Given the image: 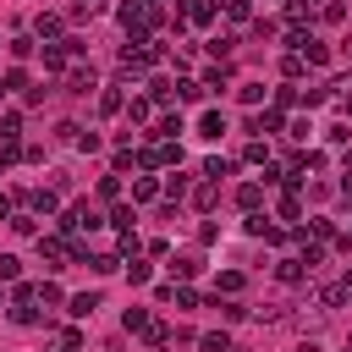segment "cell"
Wrapping results in <instances>:
<instances>
[{
    "instance_id": "obj_15",
    "label": "cell",
    "mask_w": 352,
    "mask_h": 352,
    "mask_svg": "<svg viewBox=\"0 0 352 352\" xmlns=\"http://www.w3.org/2000/svg\"><path fill=\"white\" fill-rule=\"evenodd\" d=\"M176 99H182V104L204 99V82H198V77H176Z\"/></svg>"
},
{
    "instance_id": "obj_34",
    "label": "cell",
    "mask_w": 352,
    "mask_h": 352,
    "mask_svg": "<svg viewBox=\"0 0 352 352\" xmlns=\"http://www.w3.org/2000/svg\"><path fill=\"white\" fill-rule=\"evenodd\" d=\"M248 165H270V148H264V138H253V143H248Z\"/></svg>"
},
{
    "instance_id": "obj_7",
    "label": "cell",
    "mask_w": 352,
    "mask_h": 352,
    "mask_svg": "<svg viewBox=\"0 0 352 352\" xmlns=\"http://www.w3.org/2000/svg\"><path fill=\"white\" fill-rule=\"evenodd\" d=\"M248 236H264V242H286V231H280V226H270L264 214H248Z\"/></svg>"
},
{
    "instance_id": "obj_28",
    "label": "cell",
    "mask_w": 352,
    "mask_h": 352,
    "mask_svg": "<svg viewBox=\"0 0 352 352\" xmlns=\"http://www.w3.org/2000/svg\"><path fill=\"white\" fill-rule=\"evenodd\" d=\"M55 352H82V336L77 330H55Z\"/></svg>"
},
{
    "instance_id": "obj_37",
    "label": "cell",
    "mask_w": 352,
    "mask_h": 352,
    "mask_svg": "<svg viewBox=\"0 0 352 352\" xmlns=\"http://www.w3.org/2000/svg\"><path fill=\"white\" fill-rule=\"evenodd\" d=\"M99 198H121V176H99Z\"/></svg>"
},
{
    "instance_id": "obj_26",
    "label": "cell",
    "mask_w": 352,
    "mask_h": 352,
    "mask_svg": "<svg viewBox=\"0 0 352 352\" xmlns=\"http://www.w3.org/2000/svg\"><path fill=\"white\" fill-rule=\"evenodd\" d=\"M110 226H116L121 236H132V209H126V204H116V209H110Z\"/></svg>"
},
{
    "instance_id": "obj_6",
    "label": "cell",
    "mask_w": 352,
    "mask_h": 352,
    "mask_svg": "<svg viewBox=\"0 0 352 352\" xmlns=\"http://www.w3.org/2000/svg\"><path fill=\"white\" fill-rule=\"evenodd\" d=\"M258 204H264V187H258V182H242V187H236V209L258 214Z\"/></svg>"
},
{
    "instance_id": "obj_47",
    "label": "cell",
    "mask_w": 352,
    "mask_h": 352,
    "mask_svg": "<svg viewBox=\"0 0 352 352\" xmlns=\"http://www.w3.org/2000/svg\"><path fill=\"white\" fill-rule=\"evenodd\" d=\"M341 192L352 198V160H346V170H341Z\"/></svg>"
},
{
    "instance_id": "obj_29",
    "label": "cell",
    "mask_w": 352,
    "mask_h": 352,
    "mask_svg": "<svg viewBox=\"0 0 352 352\" xmlns=\"http://www.w3.org/2000/svg\"><path fill=\"white\" fill-rule=\"evenodd\" d=\"M99 110H104V116H116V110H126V99H121L116 88H104V94H99Z\"/></svg>"
},
{
    "instance_id": "obj_41",
    "label": "cell",
    "mask_w": 352,
    "mask_h": 352,
    "mask_svg": "<svg viewBox=\"0 0 352 352\" xmlns=\"http://www.w3.org/2000/svg\"><path fill=\"white\" fill-rule=\"evenodd\" d=\"M33 292H38V302H66V297H60V286H55V280H44V286H33Z\"/></svg>"
},
{
    "instance_id": "obj_46",
    "label": "cell",
    "mask_w": 352,
    "mask_h": 352,
    "mask_svg": "<svg viewBox=\"0 0 352 352\" xmlns=\"http://www.w3.org/2000/svg\"><path fill=\"white\" fill-rule=\"evenodd\" d=\"M11 214H16V198H6V192H0V220H11Z\"/></svg>"
},
{
    "instance_id": "obj_43",
    "label": "cell",
    "mask_w": 352,
    "mask_h": 352,
    "mask_svg": "<svg viewBox=\"0 0 352 352\" xmlns=\"http://www.w3.org/2000/svg\"><path fill=\"white\" fill-rule=\"evenodd\" d=\"M319 16H324V22H341V16H346V6H336V0H324V6H319Z\"/></svg>"
},
{
    "instance_id": "obj_1",
    "label": "cell",
    "mask_w": 352,
    "mask_h": 352,
    "mask_svg": "<svg viewBox=\"0 0 352 352\" xmlns=\"http://www.w3.org/2000/svg\"><path fill=\"white\" fill-rule=\"evenodd\" d=\"M94 226H104V214H99L94 204H72V209L60 214V236H77V231H94Z\"/></svg>"
},
{
    "instance_id": "obj_3",
    "label": "cell",
    "mask_w": 352,
    "mask_h": 352,
    "mask_svg": "<svg viewBox=\"0 0 352 352\" xmlns=\"http://www.w3.org/2000/svg\"><path fill=\"white\" fill-rule=\"evenodd\" d=\"M176 22H198V28H209V22H214V0H182V6H176Z\"/></svg>"
},
{
    "instance_id": "obj_40",
    "label": "cell",
    "mask_w": 352,
    "mask_h": 352,
    "mask_svg": "<svg viewBox=\"0 0 352 352\" xmlns=\"http://www.w3.org/2000/svg\"><path fill=\"white\" fill-rule=\"evenodd\" d=\"M126 280H132V286H143V280H148V264H143V258H132V264H126Z\"/></svg>"
},
{
    "instance_id": "obj_2",
    "label": "cell",
    "mask_w": 352,
    "mask_h": 352,
    "mask_svg": "<svg viewBox=\"0 0 352 352\" xmlns=\"http://www.w3.org/2000/svg\"><path fill=\"white\" fill-rule=\"evenodd\" d=\"M138 165H148V170L182 165V148H176V143H148V148H138Z\"/></svg>"
},
{
    "instance_id": "obj_27",
    "label": "cell",
    "mask_w": 352,
    "mask_h": 352,
    "mask_svg": "<svg viewBox=\"0 0 352 352\" xmlns=\"http://www.w3.org/2000/svg\"><path fill=\"white\" fill-rule=\"evenodd\" d=\"M209 308H220V319H231V324H236V319H248V308H242V302H231V297H226V302H220V297H214V302H209Z\"/></svg>"
},
{
    "instance_id": "obj_44",
    "label": "cell",
    "mask_w": 352,
    "mask_h": 352,
    "mask_svg": "<svg viewBox=\"0 0 352 352\" xmlns=\"http://www.w3.org/2000/svg\"><path fill=\"white\" fill-rule=\"evenodd\" d=\"M302 66H308L302 55H286V60H280V72H286V77H302Z\"/></svg>"
},
{
    "instance_id": "obj_5",
    "label": "cell",
    "mask_w": 352,
    "mask_h": 352,
    "mask_svg": "<svg viewBox=\"0 0 352 352\" xmlns=\"http://www.w3.org/2000/svg\"><path fill=\"white\" fill-rule=\"evenodd\" d=\"M275 275H280L286 286H302V280H308V264H302V258L292 253V258H280V264H275Z\"/></svg>"
},
{
    "instance_id": "obj_36",
    "label": "cell",
    "mask_w": 352,
    "mask_h": 352,
    "mask_svg": "<svg viewBox=\"0 0 352 352\" xmlns=\"http://www.w3.org/2000/svg\"><path fill=\"white\" fill-rule=\"evenodd\" d=\"M226 16H231V22H248L253 6H248V0H226Z\"/></svg>"
},
{
    "instance_id": "obj_45",
    "label": "cell",
    "mask_w": 352,
    "mask_h": 352,
    "mask_svg": "<svg viewBox=\"0 0 352 352\" xmlns=\"http://www.w3.org/2000/svg\"><path fill=\"white\" fill-rule=\"evenodd\" d=\"M324 138H330V143H346V138H352V126H346V121H336V126H324Z\"/></svg>"
},
{
    "instance_id": "obj_39",
    "label": "cell",
    "mask_w": 352,
    "mask_h": 352,
    "mask_svg": "<svg viewBox=\"0 0 352 352\" xmlns=\"http://www.w3.org/2000/svg\"><path fill=\"white\" fill-rule=\"evenodd\" d=\"M308 236H314V242H330V236H336V226H330V220H314V226H308Z\"/></svg>"
},
{
    "instance_id": "obj_9",
    "label": "cell",
    "mask_w": 352,
    "mask_h": 352,
    "mask_svg": "<svg viewBox=\"0 0 352 352\" xmlns=\"http://www.w3.org/2000/svg\"><path fill=\"white\" fill-rule=\"evenodd\" d=\"M66 60H72L66 38H60V44H44V72H66Z\"/></svg>"
},
{
    "instance_id": "obj_38",
    "label": "cell",
    "mask_w": 352,
    "mask_h": 352,
    "mask_svg": "<svg viewBox=\"0 0 352 352\" xmlns=\"http://www.w3.org/2000/svg\"><path fill=\"white\" fill-rule=\"evenodd\" d=\"M33 220H38V214H11V231H22V236H33V231H38Z\"/></svg>"
},
{
    "instance_id": "obj_12",
    "label": "cell",
    "mask_w": 352,
    "mask_h": 352,
    "mask_svg": "<svg viewBox=\"0 0 352 352\" xmlns=\"http://www.w3.org/2000/svg\"><path fill=\"white\" fill-rule=\"evenodd\" d=\"M94 308H99V292H77V297L66 302V314H72V319H88Z\"/></svg>"
},
{
    "instance_id": "obj_22",
    "label": "cell",
    "mask_w": 352,
    "mask_h": 352,
    "mask_svg": "<svg viewBox=\"0 0 352 352\" xmlns=\"http://www.w3.org/2000/svg\"><path fill=\"white\" fill-rule=\"evenodd\" d=\"M214 292H226V297H236V292H242V270H220V280H214Z\"/></svg>"
},
{
    "instance_id": "obj_19",
    "label": "cell",
    "mask_w": 352,
    "mask_h": 352,
    "mask_svg": "<svg viewBox=\"0 0 352 352\" xmlns=\"http://www.w3.org/2000/svg\"><path fill=\"white\" fill-rule=\"evenodd\" d=\"M148 99H154V104L176 99V82H170V77H154V82H148Z\"/></svg>"
},
{
    "instance_id": "obj_23",
    "label": "cell",
    "mask_w": 352,
    "mask_h": 352,
    "mask_svg": "<svg viewBox=\"0 0 352 352\" xmlns=\"http://www.w3.org/2000/svg\"><path fill=\"white\" fill-rule=\"evenodd\" d=\"M198 346L204 352H231V336L226 330H209V336H198Z\"/></svg>"
},
{
    "instance_id": "obj_35",
    "label": "cell",
    "mask_w": 352,
    "mask_h": 352,
    "mask_svg": "<svg viewBox=\"0 0 352 352\" xmlns=\"http://www.w3.org/2000/svg\"><path fill=\"white\" fill-rule=\"evenodd\" d=\"M170 302H176V308H198V292H192V286H176Z\"/></svg>"
},
{
    "instance_id": "obj_20",
    "label": "cell",
    "mask_w": 352,
    "mask_h": 352,
    "mask_svg": "<svg viewBox=\"0 0 352 352\" xmlns=\"http://www.w3.org/2000/svg\"><path fill=\"white\" fill-rule=\"evenodd\" d=\"M192 204H198V209L209 214V209L220 204V192H214V182H204V187H192Z\"/></svg>"
},
{
    "instance_id": "obj_17",
    "label": "cell",
    "mask_w": 352,
    "mask_h": 352,
    "mask_svg": "<svg viewBox=\"0 0 352 352\" xmlns=\"http://www.w3.org/2000/svg\"><path fill=\"white\" fill-rule=\"evenodd\" d=\"M198 82H204V94H209V88H226V82H231V72H226V60H220V66H209V72H204Z\"/></svg>"
},
{
    "instance_id": "obj_31",
    "label": "cell",
    "mask_w": 352,
    "mask_h": 352,
    "mask_svg": "<svg viewBox=\"0 0 352 352\" xmlns=\"http://www.w3.org/2000/svg\"><path fill=\"white\" fill-rule=\"evenodd\" d=\"M231 50H236V38H231V33H220V38H214V44H209V55H214V60H226V55H231Z\"/></svg>"
},
{
    "instance_id": "obj_8",
    "label": "cell",
    "mask_w": 352,
    "mask_h": 352,
    "mask_svg": "<svg viewBox=\"0 0 352 352\" xmlns=\"http://www.w3.org/2000/svg\"><path fill=\"white\" fill-rule=\"evenodd\" d=\"M198 270H204V258H198V253H176V264H170V275H176L182 286H187V280H192Z\"/></svg>"
},
{
    "instance_id": "obj_48",
    "label": "cell",
    "mask_w": 352,
    "mask_h": 352,
    "mask_svg": "<svg viewBox=\"0 0 352 352\" xmlns=\"http://www.w3.org/2000/svg\"><path fill=\"white\" fill-rule=\"evenodd\" d=\"M346 55H352V44H346Z\"/></svg>"
},
{
    "instance_id": "obj_30",
    "label": "cell",
    "mask_w": 352,
    "mask_h": 352,
    "mask_svg": "<svg viewBox=\"0 0 352 352\" xmlns=\"http://www.w3.org/2000/svg\"><path fill=\"white\" fill-rule=\"evenodd\" d=\"M126 116H132V121H148V116H154V99H126Z\"/></svg>"
},
{
    "instance_id": "obj_25",
    "label": "cell",
    "mask_w": 352,
    "mask_h": 352,
    "mask_svg": "<svg viewBox=\"0 0 352 352\" xmlns=\"http://www.w3.org/2000/svg\"><path fill=\"white\" fill-rule=\"evenodd\" d=\"M204 176H209V182H220V176H231V160H220V154H209V160H204Z\"/></svg>"
},
{
    "instance_id": "obj_13",
    "label": "cell",
    "mask_w": 352,
    "mask_h": 352,
    "mask_svg": "<svg viewBox=\"0 0 352 352\" xmlns=\"http://www.w3.org/2000/svg\"><path fill=\"white\" fill-rule=\"evenodd\" d=\"M88 270L94 275H116L121 270V253H88Z\"/></svg>"
},
{
    "instance_id": "obj_32",
    "label": "cell",
    "mask_w": 352,
    "mask_h": 352,
    "mask_svg": "<svg viewBox=\"0 0 352 352\" xmlns=\"http://www.w3.org/2000/svg\"><path fill=\"white\" fill-rule=\"evenodd\" d=\"M236 99H242V104H258L264 88H258V82H236Z\"/></svg>"
},
{
    "instance_id": "obj_11",
    "label": "cell",
    "mask_w": 352,
    "mask_h": 352,
    "mask_svg": "<svg viewBox=\"0 0 352 352\" xmlns=\"http://www.w3.org/2000/svg\"><path fill=\"white\" fill-rule=\"evenodd\" d=\"M160 192H165V187H160L154 176H138V182H132V204H154Z\"/></svg>"
},
{
    "instance_id": "obj_14",
    "label": "cell",
    "mask_w": 352,
    "mask_h": 352,
    "mask_svg": "<svg viewBox=\"0 0 352 352\" xmlns=\"http://www.w3.org/2000/svg\"><path fill=\"white\" fill-rule=\"evenodd\" d=\"M121 324H126L132 336H148V324H154V319H148V308H126V314H121Z\"/></svg>"
},
{
    "instance_id": "obj_10",
    "label": "cell",
    "mask_w": 352,
    "mask_h": 352,
    "mask_svg": "<svg viewBox=\"0 0 352 352\" xmlns=\"http://www.w3.org/2000/svg\"><path fill=\"white\" fill-rule=\"evenodd\" d=\"M248 132H253V138H264V132H280V110H258V116L248 121Z\"/></svg>"
},
{
    "instance_id": "obj_18",
    "label": "cell",
    "mask_w": 352,
    "mask_h": 352,
    "mask_svg": "<svg viewBox=\"0 0 352 352\" xmlns=\"http://www.w3.org/2000/svg\"><path fill=\"white\" fill-rule=\"evenodd\" d=\"M66 88H72V94H88V88H94V72H88V66H72Z\"/></svg>"
},
{
    "instance_id": "obj_16",
    "label": "cell",
    "mask_w": 352,
    "mask_h": 352,
    "mask_svg": "<svg viewBox=\"0 0 352 352\" xmlns=\"http://www.w3.org/2000/svg\"><path fill=\"white\" fill-rule=\"evenodd\" d=\"M198 132H204V138H220V132H226V116H220V110H204V116H198Z\"/></svg>"
},
{
    "instance_id": "obj_42",
    "label": "cell",
    "mask_w": 352,
    "mask_h": 352,
    "mask_svg": "<svg viewBox=\"0 0 352 352\" xmlns=\"http://www.w3.org/2000/svg\"><path fill=\"white\" fill-rule=\"evenodd\" d=\"M16 275H22V264L6 253V258H0V280H11V286H16Z\"/></svg>"
},
{
    "instance_id": "obj_24",
    "label": "cell",
    "mask_w": 352,
    "mask_h": 352,
    "mask_svg": "<svg viewBox=\"0 0 352 352\" xmlns=\"http://www.w3.org/2000/svg\"><path fill=\"white\" fill-rule=\"evenodd\" d=\"M33 33H38V38H55V33H60V16H55V11H44V16L33 22Z\"/></svg>"
},
{
    "instance_id": "obj_21",
    "label": "cell",
    "mask_w": 352,
    "mask_h": 352,
    "mask_svg": "<svg viewBox=\"0 0 352 352\" xmlns=\"http://www.w3.org/2000/svg\"><path fill=\"white\" fill-rule=\"evenodd\" d=\"M302 214V198H297V187H286L280 192V220H297Z\"/></svg>"
},
{
    "instance_id": "obj_4",
    "label": "cell",
    "mask_w": 352,
    "mask_h": 352,
    "mask_svg": "<svg viewBox=\"0 0 352 352\" xmlns=\"http://www.w3.org/2000/svg\"><path fill=\"white\" fill-rule=\"evenodd\" d=\"M22 204H28V214H55V209H60V198H55L50 187H33V192H22Z\"/></svg>"
},
{
    "instance_id": "obj_33",
    "label": "cell",
    "mask_w": 352,
    "mask_h": 352,
    "mask_svg": "<svg viewBox=\"0 0 352 352\" xmlns=\"http://www.w3.org/2000/svg\"><path fill=\"white\" fill-rule=\"evenodd\" d=\"M286 104H302V88H275V110H286Z\"/></svg>"
}]
</instances>
